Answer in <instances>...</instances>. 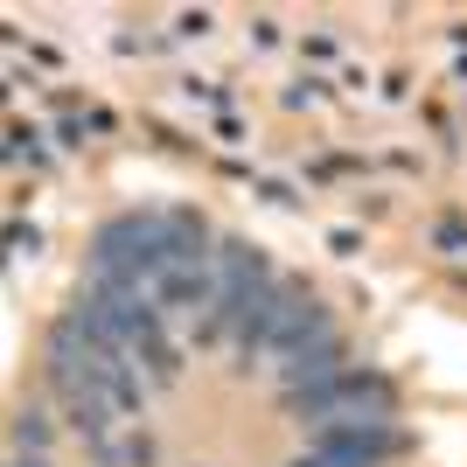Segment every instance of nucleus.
<instances>
[{"mask_svg":"<svg viewBox=\"0 0 467 467\" xmlns=\"http://www.w3.org/2000/svg\"><path fill=\"white\" fill-rule=\"evenodd\" d=\"M390 453H398L390 426H328L321 432V461H342V467H377Z\"/></svg>","mask_w":467,"mask_h":467,"instance_id":"nucleus-1","label":"nucleus"},{"mask_svg":"<svg viewBox=\"0 0 467 467\" xmlns=\"http://www.w3.org/2000/svg\"><path fill=\"white\" fill-rule=\"evenodd\" d=\"M15 440H21V453H42V447H49V419H42V411H21Z\"/></svg>","mask_w":467,"mask_h":467,"instance_id":"nucleus-2","label":"nucleus"},{"mask_svg":"<svg viewBox=\"0 0 467 467\" xmlns=\"http://www.w3.org/2000/svg\"><path fill=\"white\" fill-rule=\"evenodd\" d=\"M15 467H49V461H42V453H21V461Z\"/></svg>","mask_w":467,"mask_h":467,"instance_id":"nucleus-3","label":"nucleus"}]
</instances>
